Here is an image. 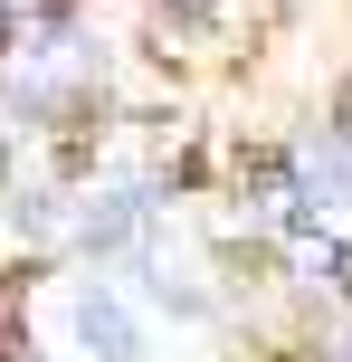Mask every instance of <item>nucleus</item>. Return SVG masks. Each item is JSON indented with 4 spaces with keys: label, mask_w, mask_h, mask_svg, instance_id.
I'll list each match as a JSON object with an SVG mask.
<instances>
[{
    "label": "nucleus",
    "mask_w": 352,
    "mask_h": 362,
    "mask_svg": "<svg viewBox=\"0 0 352 362\" xmlns=\"http://www.w3.org/2000/svg\"><path fill=\"white\" fill-rule=\"evenodd\" d=\"M248 219L277 238V257L305 286L352 296V153L343 144H296L248 172Z\"/></svg>",
    "instance_id": "1"
},
{
    "label": "nucleus",
    "mask_w": 352,
    "mask_h": 362,
    "mask_svg": "<svg viewBox=\"0 0 352 362\" xmlns=\"http://www.w3.org/2000/svg\"><path fill=\"white\" fill-rule=\"evenodd\" d=\"M57 325H67V344L86 353V362H162L171 344H181V325H171V315L152 305L114 257H86V267L67 276Z\"/></svg>",
    "instance_id": "2"
},
{
    "label": "nucleus",
    "mask_w": 352,
    "mask_h": 362,
    "mask_svg": "<svg viewBox=\"0 0 352 362\" xmlns=\"http://www.w3.org/2000/svg\"><path fill=\"white\" fill-rule=\"evenodd\" d=\"M0 86L19 95V115H38V124H67L76 105H86L95 86H105V67H95V48L76 29H57V19H19L10 57H0Z\"/></svg>",
    "instance_id": "3"
},
{
    "label": "nucleus",
    "mask_w": 352,
    "mask_h": 362,
    "mask_svg": "<svg viewBox=\"0 0 352 362\" xmlns=\"http://www.w3.org/2000/svg\"><path fill=\"white\" fill-rule=\"evenodd\" d=\"M334 144H343V153H352V105H343V134H334Z\"/></svg>",
    "instance_id": "4"
},
{
    "label": "nucleus",
    "mask_w": 352,
    "mask_h": 362,
    "mask_svg": "<svg viewBox=\"0 0 352 362\" xmlns=\"http://www.w3.org/2000/svg\"><path fill=\"white\" fill-rule=\"evenodd\" d=\"M10 10H29V0H0V19H10Z\"/></svg>",
    "instance_id": "5"
},
{
    "label": "nucleus",
    "mask_w": 352,
    "mask_h": 362,
    "mask_svg": "<svg viewBox=\"0 0 352 362\" xmlns=\"http://www.w3.org/2000/svg\"><path fill=\"white\" fill-rule=\"evenodd\" d=\"M171 10H210V0H171Z\"/></svg>",
    "instance_id": "6"
}]
</instances>
